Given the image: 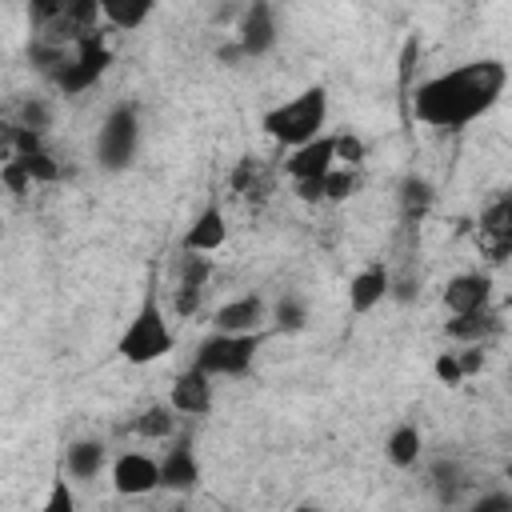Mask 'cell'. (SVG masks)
I'll return each mask as SVG.
<instances>
[{"label":"cell","mask_w":512,"mask_h":512,"mask_svg":"<svg viewBox=\"0 0 512 512\" xmlns=\"http://www.w3.org/2000/svg\"><path fill=\"white\" fill-rule=\"evenodd\" d=\"M276 40H280V24H276L272 0H248L244 16L236 20V52L248 60H260L276 48Z\"/></svg>","instance_id":"9"},{"label":"cell","mask_w":512,"mask_h":512,"mask_svg":"<svg viewBox=\"0 0 512 512\" xmlns=\"http://www.w3.org/2000/svg\"><path fill=\"white\" fill-rule=\"evenodd\" d=\"M472 508H476V512H492V508H508V512H512V492H488V496H476Z\"/></svg>","instance_id":"33"},{"label":"cell","mask_w":512,"mask_h":512,"mask_svg":"<svg viewBox=\"0 0 512 512\" xmlns=\"http://www.w3.org/2000/svg\"><path fill=\"white\" fill-rule=\"evenodd\" d=\"M492 296H496V284H492V272H484V268L456 272V276H448V284L440 288V304H444L448 316H464V312L492 308Z\"/></svg>","instance_id":"11"},{"label":"cell","mask_w":512,"mask_h":512,"mask_svg":"<svg viewBox=\"0 0 512 512\" xmlns=\"http://www.w3.org/2000/svg\"><path fill=\"white\" fill-rule=\"evenodd\" d=\"M432 184L424 180V176H404V184H400V208H404V216L408 220H420L428 208H432Z\"/></svg>","instance_id":"24"},{"label":"cell","mask_w":512,"mask_h":512,"mask_svg":"<svg viewBox=\"0 0 512 512\" xmlns=\"http://www.w3.org/2000/svg\"><path fill=\"white\" fill-rule=\"evenodd\" d=\"M484 368V352L480 344H464V348H448V352H436L432 360V376L444 384V388H460L468 376H476Z\"/></svg>","instance_id":"18"},{"label":"cell","mask_w":512,"mask_h":512,"mask_svg":"<svg viewBox=\"0 0 512 512\" xmlns=\"http://www.w3.org/2000/svg\"><path fill=\"white\" fill-rule=\"evenodd\" d=\"M40 512H76V492H72V476L64 480H52V492L44 496V504H40Z\"/></svg>","instance_id":"30"},{"label":"cell","mask_w":512,"mask_h":512,"mask_svg":"<svg viewBox=\"0 0 512 512\" xmlns=\"http://www.w3.org/2000/svg\"><path fill=\"white\" fill-rule=\"evenodd\" d=\"M328 112H332L328 88H324V84H308V88H300L296 96H288V100L264 108V112H260V128H264V136H268L272 144H280V148L288 152V148H300V144L324 136Z\"/></svg>","instance_id":"2"},{"label":"cell","mask_w":512,"mask_h":512,"mask_svg":"<svg viewBox=\"0 0 512 512\" xmlns=\"http://www.w3.org/2000/svg\"><path fill=\"white\" fill-rule=\"evenodd\" d=\"M172 348H176V328H172V320L160 304V288L148 284L140 308L132 312V320L124 324V332L116 340V356L124 364L144 368V364H156V360L172 356Z\"/></svg>","instance_id":"3"},{"label":"cell","mask_w":512,"mask_h":512,"mask_svg":"<svg viewBox=\"0 0 512 512\" xmlns=\"http://www.w3.org/2000/svg\"><path fill=\"white\" fill-rule=\"evenodd\" d=\"M508 80L512 72L496 56L460 60L412 88V116L436 132H464L504 100Z\"/></svg>","instance_id":"1"},{"label":"cell","mask_w":512,"mask_h":512,"mask_svg":"<svg viewBox=\"0 0 512 512\" xmlns=\"http://www.w3.org/2000/svg\"><path fill=\"white\" fill-rule=\"evenodd\" d=\"M496 332H500L496 308H480V312H464V316H448L444 320V336L456 340V344H484Z\"/></svg>","instance_id":"21"},{"label":"cell","mask_w":512,"mask_h":512,"mask_svg":"<svg viewBox=\"0 0 512 512\" xmlns=\"http://www.w3.org/2000/svg\"><path fill=\"white\" fill-rule=\"evenodd\" d=\"M504 476H508V484H512V460H508V468H504Z\"/></svg>","instance_id":"34"},{"label":"cell","mask_w":512,"mask_h":512,"mask_svg":"<svg viewBox=\"0 0 512 512\" xmlns=\"http://www.w3.org/2000/svg\"><path fill=\"white\" fill-rule=\"evenodd\" d=\"M140 140H144L140 108L132 100H120L104 112V120L92 136V156L104 172H128L140 156Z\"/></svg>","instance_id":"4"},{"label":"cell","mask_w":512,"mask_h":512,"mask_svg":"<svg viewBox=\"0 0 512 512\" xmlns=\"http://www.w3.org/2000/svg\"><path fill=\"white\" fill-rule=\"evenodd\" d=\"M360 192V168H332L328 176H324V204H344V200H352Z\"/></svg>","instance_id":"26"},{"label":"cell","mask_w":512,"mask_h":512,"mask_svg":"<svg viewBox=\"0 0 512 512\" xmlns=\"http://www.w3.org/2000/svg\"><path fill=\"white\" fill-rule=\"evenodd\" d=\"M60 468H64V476H72V480H96V476H104L108 468H112V456H108V444L104 440H96V436H80V440H68L64 444V456H60Z\"/></svg>","instance_id":"17"},{"label":"cell","mask_w":512,"mask_h":512,"mask_svg":"<svg viewBox=\"0 0 512 512\" xmlns=\"http://www.w3.org/2000/svg\"><path fill=\"white\" fill-rule=\"evenodd\" d=\"M208 288H176V316H192Z\"/></svg>","instance_id":"32"},{"label":"cell","mask_w":512,"mask_h":512,"mask_svg":"<svg viewBox=\"0 0 512 512\" xmlns=\"http://www.w3.org/2000/svg\"><path fill=\"white\" fill-rule=\"evenodd\" d=\"M308 324V308L300 296H280L272 308V332H300Z\"/></svg>","instance_id":"27"},{"label":"cell","mask_w":512,"mask_h":512,"mask_svg":"<svg viewBox=\"0 0 512 512\" xmlns=\"http://www.w3.org/2000/svg\"><path fill=\"white\" fill-rule=\"evenodd\" d=\"M272 320V304L260 296V292H240V296H228L216 312H212V324L220 332H264Z\"/></svg>","instance_id":"13"},{"label":"cell","mask_w":512,"mask_h":512,"mask_svg":"<svg viewBox=\"0 0 512 512\" xmlns=\"http://www.w3.org/2000/svg\"><path fill=\"white\" fill-rule=\"evenodd\" d=\"M168 404H172L180 416H188V420L208 416V412H212V404H216V376H212V372H204L200 364H188L184 372H176V376H172Z\"/></svg>","instance_id":"12"},{"label":"cell","mask_w":512,"mask_h":512,"mask_svg":"<svg viewBox=\"0 0 512 512\" xmlns=\"http://www.w3.org/2000/svg\"><path fill=\"white\" fill-rule=\"evenodd\" d=\"M208 280H212V256L184 252L176 264V288H208Z\"/></svg>","instance_id":"25"},{"label":"cell","mask_w":512,"mask_h":512,"mask_svg":"<svg viewBox=\"0 0 512 512\" xmlns=\"http://www.w3.org/2000/svg\"><path fill=\"white\" fill-rule=\"evenodd\" d=\"M200 484V456L188 436H172L160 456V492H192Z\"/></svg>","instance_id":"14"},{"label":"cell","mask_w":512,"mask_h":512,"mask_svg":"<svg viewBox=\"0 0 512 512\" xmlns=\"http://www.w3.org/2000/svg\"><path fill=\"white\" fill-rule=\"evenodd\" d=\"M228 244V212H224V204H216V200H208L196 216H192V224L184 228V236H180V252H220Z\"/></svg>","instance_id":"16"},{"label":"cell","mask_w":512,"mask_h":512,"mask_svg":"<svg viewBox=\"0 0 512 512\" xmlns=\"http://www.w3.org/2000/svg\"><path fill=\"white\" fill-rule=\"evenodd\" d=\"M232 188L240 192L244 204H264L272 196V188H276V172L256 156H244L236 164V172H232Z\"/></svg>","instance_id":"20"},{"label":"cell","mask_w":512,"mask_h":512,"mask_svg":"<svg viewBox=\"0 0 512 512\" xmlns=\"http://www.w3.org/2000/svg\"><path fill=\"white\" fill-rule=\"evenodd\" d=\"M108 68H112V48H108V36L96 28L68 48V60L48 80L60 96H84L108 76Z\"/></svg>","instance_id":"5"},{"label":"cell","mask_w":512,"mask_h":512,"mask_svg":"<svg viewBox=\"0 0 512 512\" xmlns=\"http://www.w3.org/2000/svg\"><path fill=\"white\" fill-rule=\"evenodd\" d=\"M132 432L140 436V440H152V444H168L172 436H180V412L164 400H156V404H148L136 420H132Z\"/></svg>","instance_id":"22"},{"label":"cell","mask_w":512,"mask_h":512,"mask_svg":"<svg viewBox=\"0 0 512 512\" xmlns=\"http://www.w3.org/2000/svg\"><path fill=\"white\" fill-rule=\"evenodd\" d=\"M108 480H112L116 496H148L160 488V456L140 452V448H124L120 456H112Z\"/></svg>","instance_id":"8"},{"label":"cell","mask_w":512,"mask_h":512,"mask_svg":"<svg viewBox=\"0 0 512 512\" xmlns=\"http://www.w3.org/2000/svg\"><path fill=\"white\" fill-rule=\"evenodd\" d=\"M336 168V132H324L300 148H288V156L280 160V176L296 184H312V180H324L328 172Z\"/></svg>","instance_id":"10"},{"label":"cell","mask_w":512,"mask_h":512,"mask_svg":"<svg viewBox=\"0 0 512 512\" xmlns=\"http://www.w3.org/2000/svg\"><path fill=\"white\" fill-rule=\"evenodd\" d=\"M264 336H268V328H264V332H220V328H216L212 336L200 340L192 364H200V368L212 372L216 380H240V376L252 372Z\"/></svg>","instance_id":"6"},{"label":"cell","mask_w":512,"mask_h":512,"mask_svg":"<svg viewBox=\"0 0 512 512\" xmlns=\"http://www.w3.org/2000/svg\"><path fill=\"white\" fill-rule=\"evenodd\" d=\"M48 120H52V116H48V108H44L40 100H24V108H20V124H24V128L44 132V128H48Z\"/></svg>","instance_id":"31"},{"label":"cell","mask_w":512,"mask_h":512,"mask_svg":"<svg viewBox=\"0 0 512 512\" xmlns=\"http://www.w3.org/2000/svg\"><path fill=\"white\" fill-rule=\"evenodd\" d=\"M364 156H368V144L356 132H336V164L340 168H364Z\"/></svg>","instance_id":"28"},{"label":"cell","mask_w":512,"mask_h":512,"mask_svg":"<svg viewBox=\"0 0 512 512\" xmlns=\"http://www.w3.org/2000/svg\"><path fill=\"white\" fill-rule=\"evenodd\" d=\"M388 296H392V268L384 260H372L360 272H352V280H348V308H352V316L376 312Z\"/></svg>","instance_id":"15"},{"label":"cell","mask_w":512,"mask_h":512,"mask_svg":"<svg viewBox=\"0 0 512 512\" xmlns=\"http://www.w3.org/2000/svg\"><path fill=\"white\" fill-rule=\"evenodd\" d=\"M420 456H424V432H420V424H412V420L392 424L388 436H384V460L404 472V468H416Z\"/></svg>","instance_id":"19"},{"label":"cell","mask_w":512,"mask_h":512,"mask_svg":"<svg viewBox=\"0 0 512 512\" xmlns=\"http://www.w3.org/2000/svg\"><path fill=\"white\" fill-rule=\"evenodd\" d=\"M508 372H512V356H508Z\"/></svg>","instance_id":"35"},{"label":"cell","mask_w":512,"mask_h":512,"mask_svg":"<svg viewBox=\"0 0 512 512\" xmlns=\"http://www.w3.org/2000/svg\"><path fill=\"white\" fill-rule=\"evenodd\" d=\"M156 4L160 0H100V16L116 32H136V28H144L152 20Z\"/></svg>","instance_id":"23"},{"label":"cell","mask_w":512,"mask_h":512,"mask_svg":"<svg viewBox=\"0 0 512 512\" xmlns=\"http://www.w3.org/2000/svg\"><path fill=\"white\" fill-rule=\"evenodd\" d=\"M476 244L492 264L512 256V188H500L476 216Z\"/></svg>","instance_id":"7"},{"label":"cell","mask_w":512,"mask_h":512,"mask_svg":"<svg viewBox=\"0 0 512 512\" xmlns=\"http://www.w3.org/2000/svg\"><path fill=\"white\" fill-rule=\"evenodd\" d=\"M0 180H4V184H8V192H16V196H24V192H32V188H36V176L28 172V164H24L20 156H8V160H4Z\"/></svg>","instance_id":"29"}]
</instances>
